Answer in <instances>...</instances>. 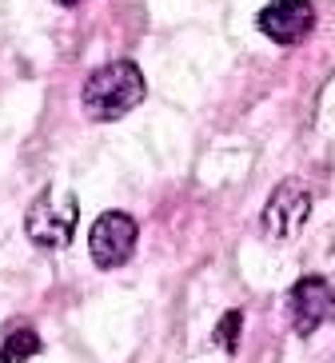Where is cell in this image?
<instances>
[{"mask_svg": "<svg viewBox=\"0 0 335 363\" xmlns=\"http://www.w3.org/2000/svg\"><path fill=\"white\" fill-rule=\"evenodd\" d=\"M148 96V80L132 60H108L96 72H88L84 88H80V104H84L88 120L108 124V120L128 116L132 108H140Z\"/></svg>", "mask_w": 335, "mask_h": 363, "instance_id": "6da1fadb", "label": "cell"}, {"mask_svg": "<svg viewBox=\"0 0 335 363\" xmlns=\"http://www.w3.org/2000/svg\"><path fill=\"white\" fill-rule=\"evenodd\" d=\"M283 303H288L292 331L307 340L335 315V288L327 284V276H300Z\"/></svg>", "mask_w": 335, "mask_h": 363, "instance_id": "277c9868", "label": "cell"}, {"mask_svg": "<svg viewBox=\"0 0 335 363\" xmlns=\"http://www.w3.org/2000/svg\"><path fill=\"white\" fill-rule=\"evenodd\" d=\"M307 216H312V188L300 184V180H283L280 188L268 196V203H263L260 228H263L268 240L288 244V240H295V235L303 232Z\"/></svg>", "mask_w": 335, "mask_h": 363, "instance_id": "3957f363", "label": "cell"}, {"mask_svg": "<svg viewBox=\"0 0 335 363\" xmlns=\"http://www.w3.org/2000/svg\"><path fill=\"white\" fill-rule=\"evenodd\" d=\"M331 363H335V355H331Z\"/></svg>", "mask_w": 335, "mask_h": 363, "instance_id": "30bf717a", "label": "cell"}, {"mask_svg": "<svg viewBox=\"0 0 335 363\" xmlns=\"http://www.w3.org/2000/svg\"><path fill=\"white\" fill-rule=\"evenodd\" d=\"M33 355H40V335L33 328L8 331L4 343H0V363H24V359H33Z\"/></svg>", "mask_w": 335, "mask_h": 363, "instance_id": "52a82bcc", "label": "cell"}, {"mask_svg": "<svg viewBox=\"0 0 335 363\" xmlns=\"http://www.w3.org/2000/svg\"><path fill=\"white\" fill-rule=\"evenodd\" d=\"M136 252V220L128 212H100L88 232V256L96 267H124Z\"/></svg>", "mask_w": 335, "mask_h": 363, "instance_id": "5b68a950", "label": "cell"}, {"mask_svg": "<svg viewBox=\"0 0 335 363\" xmlns=\"http://www.w3.org/2000/svg\"><path fill=\"white\" fill-rule=\"evenodd\" d=\"M56 4H64V9H76V4H80V0H56Z\"/></svg>", "mask_w": 335, "mask_h": 363, "instance_id": "9c48e42d", "label": "cell"}, {"mask_svg": "<svg viewBox=\"0 0 335 363\" xmlns=\"http://www.w3.org/2000/svg\"><path fill=\"white\" fill-rule=\"evenodd\" d=\"M256 24H260V33L268 40L292 48V44H303L312 36L315 9H312V0H271L268 9L256 16Z\"/></svg>", "mask_w": 335, "mask_h": 363, "instance_id": "8992f818", "label": "cell"}, {"mask_svg": "<svg viewBox=\"0 0 335 363\" xmlns=\"http://www.w3.org/2000/svg\"><path fill=\"white\" fill-rule=\"evenodd\" d=\"M239 328H244V311H227L224 320L216 323V331H212V343L216 347H224L227 355H236V347H239Z\"/></svg>", "mask_w": 335, "mask_h": 363, "instance_id": "ba28073f", "label": "cell"}, {"mask_svg": "<svg viewBox=\"0 0 335 363\" xmlns=\"http://www.w3.org/2000/svg\"><path fill=\"white\" fill-rule=\"evenodd\" d=\"M76 224H80V200L72 188H56V184H48L24 212V235L48 252H60L72 244Z\"/></svg>", "mask_w": 335, "mask_h": 363, "instance_id": "7a4b0ae2", "label": "cell"}]
</instances>
